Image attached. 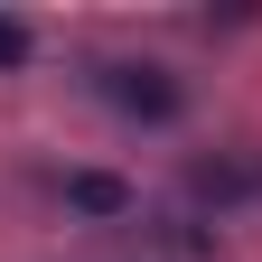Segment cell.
I'll list each match as a JSON object with an SVG mask.
<instances>
[{
    "mask_svg": "<svg viewBox=\"0 0 262 262\" xmlns=\"http://www.w3.org/2000/svg\"><path fill=\"white\" fill-rule=\"evenodd\" d=\"M56 196H66L75 215H103V225H122L131 206H141V196H131L113 169H56Z\"/></svg>",
    "mask_w": 262,
    "mask_h": 262,
    "instance_id": "obj_2",
    "label": "cell"
},
{
    "mask_svg": "<svg viewBox=\"0 0 262 262\" xmlns=\"http://www.w3.org/2000/svg\"><path fill=\"white\" fill-rule=\"evenodd\" d=\"M0 66H28V28L19 19H0Z\"/></svg>",
    "mask_w": 262,
    "mask_h": 262,
    "instance_id": "obj_4",
    "label": "cell"
},
{
    "mask_svg": "<svg viewBox=\"0 0 262 262\" xmlns=\"http://www.w3.org/2000/svg\"><path fill=\"white\" fill-rule=\"evenodd\" d=\"M94 94H103L113 113H131V122H178L187 113V84L169 66H150V56H103L94 66Z\"/></svg>",
    "mask_w": 262,
    "mask_h": 262,
    "instance_id": "obj_1",
    "label": "cell"
},
{
    "mask_svg": "<svg viewBox=\"0 0 262 262\" xmlns=\"http://www.w3.org/2000/svg\"><path fill=\"white\" fill-rule=\"evenodd\" d=\"M187 187L206 196V206H244V196H262V159H244V150L196 159V169H187Z\"/></svg>",
    "mask_w": 262,
    "mask_h": 262,
    "instance_id": "obj_3",
    "label": "cell"
}]
</instances>
